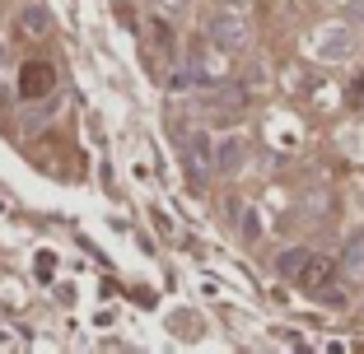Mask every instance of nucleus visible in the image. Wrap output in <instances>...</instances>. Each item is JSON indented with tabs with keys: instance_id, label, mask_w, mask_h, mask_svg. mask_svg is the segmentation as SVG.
<instances>
[{
	"instance_id": "obj_8",
	"label": "nucleus",
	"mask_w": 364,
	"mask_h": 354,
	"mask_svg": "<svg viewBox=\"0 0 364 354\" xmlns=\"http://www.w3.org/2000/svg\"><path fill=\"white\" fill-rule=\"evenodd\" d=\"M47 89H52V65H28V70H23V94L38 98V94H47Z\"/></svg>"
},
{
	"instance_id": "obj_7",
	"label": "nucleus",
	"mask_w": 364,
	"mask_h": 354,
	"mask_svg": "<svg viewBox=\"0 0 364 354\" xmlns=\"http://www.w3.org/2000/svg\"><path fill=\"white\" fill-rule=\"evenodd\" d=\"M341 270H346V280H364V228H360V233H350L346 257H341Z\"/></svg>"
},
{
	"instance_id": "obj_1",
	"label": "nucleus",
	"mask_w": 364,
	"mask_h": 354,
	"mask_svg": "<svg viewBox=\"0 0 364 354\" xmlns=\"http://www.w3.org/2000/svg\"><path fill=\"white\" fill-rule=\"evenodd\" d=\"M178 150H182V168H187L192 187H205V177L215 172V140L205 131H187Z\"/></svg>"
},
{
	"instance_id": "obj_5",
	"label": "nucleus",
	"mask_w": 364,
	"mask_h": 354,
	"mask_svg": "<svg viewBox=\"0 0 364 354\" xmlns=\"http://www.w3.org/2000/svg\"><path fill=\"white\" fill-rule=\"evenodd\" d=\"M238 168H243V140L225 135L215 145V172H238Z\"/></svg>"
},
{
	"instance_id": "obj_2",
	"label": "nucleus",
	"mask_w": 364,
	"mask_h": 354,
	"mask_svg": "<svg viewBox=\"0 0 364 354\" xmlns=\"http://www.w3.org/2000/svg\"><path fill=\"white\" fill-rule=\"evenodd\" d=\"M210 43L215 47H225V52H238V47L247 43V19L234 10H220L210 19Z\"/></svg>"
},
{
	"instance_id": "obj_4",
	"label": "nucleus",
	"mask_w": 364,
	"mask_h": 354,
	"mask_svg": "<svg viewBox=\"0 0 364 354\" xmlns=\"http://www.w3.org/2000/svg\"><path fill=\"white\" fill-rule=\"evenodd\" d=\"M294 284H304V289H313V294L327 289V284H332V266H327V257H309Z\"/></svg>"
},
{
	"instance_id": "obj_6",
	"label": "nucleus",
	"mask_w": 364,
	"mask_h": 354,
	"mask_svg": "<svg viewBox=\"0 0 364 354\" xmlns=\"http://www.w3.org/2000/svg\"><path fill=\"white\" fill-rule=\"evenodd\" d=\"M318 52L327 56V61H341V56L355 52V33H350V28H332V33L318 43Z\"/></svg>"
},
{
	"instance_id": "obj_10",
	"label": "nucleus",
	"mask_w": 364,
	"mask_h": 354,
	"mask_svg": "<svg viewBox=\"0 0 364 354\" xmlns=\"http://www.w3.org/2000/svg\"><path fill=\"white\" fill-rule=\"evenodd\" d=\"M19 28H23V38H43V33L52 28V19H47V14L38 10V5H28V10L19 14Z\"/></svg>"
},
{
	"instance_id": "obj_11",
	"label": "nucleus",
	"mask_w": 364,
	"mask_h": 354,
	"mask_svg": "<svg viewBox=\"0 0 364 354\" xmlns=\"http://www.w3.org/2000/svg\"><path fill=\"white\" fill-rule=\"evenodd\" d=\"M150 33H154V43H159L164 52H168V47H173V28H168V23H164V19H154V23H150Z\"/></svg>"
},
{
	"instance_id": "obj_9",
	"label": "nucleus",
	"mask_w": 364,
	"mask_h": 354,
	"mask_svg": "<svg viewBox=\"0 0 364 354\" xmlns=\"http://www.w3.org/2000/svg\"><path fill=\"white\" fill-rule=\"evenodd\" d=\"M313 252H304V247H289V252H280V261H276V270L285 280H299V270H304V261H309Z\"/></svg>"
},
{
	"instance_id": "obj_3",
	"label": "nucleus",
	"mask_w": 364,
	"mask_h": 354,
	"mask_svg": "<svg viewBox=\"0 0 364 354\" xmlns=\"http://www.w3.org/2000/svg\"><path fill=\"white\" fill-rule=\"evenodd\" d=\"M243 103H247V94L238 84H220L210 94V112H220V117H238V112H243Z\"/></svg>"
},
{
	"instance_id": "obj_12",
	"label": "nucleus",
	"mask_w": 364,
	"mask_h": 354,
	"mask_svg": "<svg viewBox=\"0 0 364 354\" xmlns=\"http://www.w3.org/2000/svg\"><path fill=\"white\" fill-rule=\"evenodd\" d=\"M257 233H262V224H257V215L247 210V215H243V238H257Z\"/></svg>"
}]
</instances>
